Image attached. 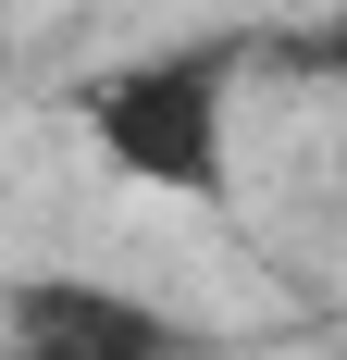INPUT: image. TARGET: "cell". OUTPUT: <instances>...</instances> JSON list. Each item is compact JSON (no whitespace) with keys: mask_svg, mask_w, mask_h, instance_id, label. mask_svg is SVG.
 Masks as SVG:
<instances>
[{"mask_svg":"<svg viewBox=\"0 0 347 360\" xmlns=\"http://www.w3.org/2000/svg\"><path fill=\"white\" fill-rule=\"evenodd\" d=\"M236 75H248V37H174V50H137V63L87 75L74 124L124 186L223 212L236 199Z\"/></svg>","mask_w":347,"mask_h":360,"instance_id":"1","label":"cell"},{"mask_svg":"<svg viewBox=\"0 0 347 360\" xmlns=\"http://www.w3.org/2000/svg\"><path fill=\"white\" fill-rule=\"evenodd\" d=\"M0 348L13 360H174L186 335L149 298L100 286V274H25V286L0 298Z\"/></svg>","mask_w":347,"mask_h":360,"instance_id":"2","label":"cell"},{"mask_svg":"<svg viewBox=\"0 0 347 360\" xmlns=\"http://www.w3.org/2000/svg\"><path fill=\"white\" fill-rule=\"evenodd\" d=\"M285 50H298V63H310V75H335V87H347V0H335V13H322L310 37H285Z\"/></svg>","mask_w":347,"mask_h":360,"instance_id":"3","label":"cell"}]
</instances>
